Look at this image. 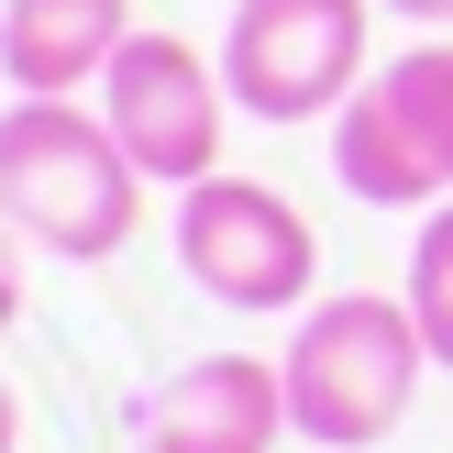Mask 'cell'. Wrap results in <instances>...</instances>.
<instances>
[{
  "label": "cell",
  "instance_id": "cell-1",
  "mask_svg": "<svg viewBox=\"0 0 453 453\" xmlns=\"http://www.w3.org/2000/svg\"><path fill=\"white\" fill-rule=\"evenodd\" d=\"M0 211L56 265H111L144 221V166L122 155L100 100H12L0 111Z\"/></svg>",
  "mask_w": 453,
  "mask_h": 453
},
{
  "label": "cell",
  "instance_id": "cell-2",
  "mask_svg": "<svg viewBox=\"0 0 453 453\" xmlns=\"http://www.w3.org/2000/svg\"><path fill=\"white\" fill-rule=\"evenodd\" d=\"M277 365H288V432L321 442V453H365V442H388L398 420H410L432 343H420L410 299L343 288V299L299 310V332H288Z\"/></svg>",
  "mask_w": 453,
  "mask_h": 453
},
{
  "label": "cell",
  "instance_id": "cell-3",
  "mask_svg": "<svg viewBox=\"0 0 453 453\" xmlns=\"http://www.w3.org/2000/svg\"><path fill=\"white\" fill-rule=\"evenodd\" d=\"M376 78V0H233L221 22V88L265 133L332 122Z\"/></svg>",
  "mask_w": 453,
  "mask_h": 453
},
{
  "label": "cell",
  "instance_id": "cell-4",
  "mask_svg": "<svg viewBox=\"0 0 453 453\" xmlns=\"http://www.w3.org/2000/svg\"><path fill=\"white\" fill-rule=\"evenodd\" d=\"M177 265H188L199 299L221 310H310L321 288V233L299 221V199L265 188V177H199L177 188Z\"/></svg>",
  "mask_w": 453,
  "mask_h": 453
},
{
  "label": "cell",
  "instance_id": "cell-5",
  "mask_svg": "<svg viewBox=\"0 0 453 453\" xmlns=\"http://www.w3.org/2000/svg\"><path fill=\"white\" fill-rule=\"evenodd\" d=\"M100 111H111V133H122V155L144 166V188H199V177H221V122H233L221 56L133 22V44L100 78Z\"/></svg>",
  "mask_w": 453,
  "mask_h": 453
},
{
  "label": "cell",
  "instance_id": "cell-6",
  "mask_svg": "<svg viewBox=\"0 0 453 453\" xmlns=\"http://www.w3.org/2000/svg\"><path fill=\"white\" fill-rule=\"evenodd\" d=\"M288 432V365L265 354H188L144 410V453H265Z\"/></svg>",
  "mask_w": 453,
  "mask_h": 453
},
{
  "label": "cell",
  "instance_id": "cell-7",
  "mask_svg": "<svg viewBox=\"0 0 453 453\" xmlns=\"http://www.w3.org/2000/svg\"><path fill=\"white\" fill-rule=\"evenodd\" d=\"M133 44V0H0V78L12 100H78Z\"/></svg>",
  "mask_w": 453,
  "mask_h": 453
},
{
  "label": "cell",
  "instance_id": "cell-8",
  "mask_svg": "<svg viewBox=\"0 0 453 453\" xmlns=\"http://www.w3.org/2000/svg\"><path fill=\"white\" fill-rule=\"evenodd\" d=\"M332 177H343V199H365V211H442V177L420 166L410 122L376 100V78L332 111Z\"/></svg>",
  "mask_w": 453,
  "mask_h": 453
},
{
  "label": "cell",
  "instance_id": "cell-9",
  "mask_svg": "<svg viewBox=\"0 0 453 453\" xmlns=\"http://www.w3.org/2000/svg\"><path fill=\"white\" fill-rule=\"evenodd\" d=\"M376 100L410 122L420 166H432L442 199H453V44H410V56H388V66H376Z\"/></svg>",
  "mask_w": 453,
  "mask_h": 453
},
{
  "label": "cell",
  "instance_id": "cell-10",
  "mask_svg": "<svg viewBox=\"0 0 453 453\" xmlns=\"http://www.w3.org/2000/svg\"><path fill=\"white\" fill-rule=\"evenodd\" d=\"M398 299H410V321H420V343H432V365L453 376V199L410 233V288H398Z\"/></svg>",
  "mask_w": 453,
  "mask_h": 453
},
{
  "label": "cell",
  "instance_id": "cell-11",
  "mask_svg": "<svg viewBox=\"0 0 453 453\" xmlns=\"http://www.w3.org/2000/svg\"><path fill=\"white\" fill-rule=\"evenodd\" d=\"M22 321V221L0 211V332Z\"/></svg>",
  "mask_w": 453,
  "mask_h": 453
},
{
  "label": "cell",
  "instance_id": "cell-12",
  "mask_svg": "<svg viewBox=\"0 0 453 453\" xmlns=\"http://www.w3.org/2000/svg\"><path fill=\"white\" fill-rule=\"evenodd\" d=\"M388 12H410L420 34H453V0H388Z\"/></svg>",
  "mask_w": 453,
  "mask_h": 453
},
{
  "label": "cell",
  "instance_id": "cell-13",
  "mask_svg": "<svg viewBox=\"0 0 453 453\" xmlns=\"http://www.w3.org/2000/svg\"><path fill=\"white\" fill-rule=\"evenodd\" d=\"M12 442H22V398L0 388V453H12Z\"/></svg>",
  "mask_w": 453,
  "mask_h": 453
}]
</instances>
